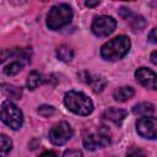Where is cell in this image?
Masks as SVG:
<instances>
[{
    "label": "cell",
    "instance_id": "obj_26",
    "mask_svg": "<svg viewBox=\"0 0 157 157\" xmlns=\"http://www.w3.org/2000/svg\"><path fill=\"white\" fill-rule=\"evenodd\" d=\"M148 39H150V42L151 43H157V38H156V28H152V31L150 32V34H148Z\"/></svg>",
    "mask_w": 157,
    "mask_h": 157
},
{
    "label": "cell",
    "instance_id": "obj_19",
    "mask_svg": "<svg viewBox=\"0 0 157 157\" xmlns=\"http://www.w3.org/2000/svg\"><path fill=\"white\" fill-rule=\"evenodd\" d=\"M129 21H130V26H131V28L134 31H141L146 26V21H145V18L142 16H134L132 15L129 18Z\"/></svg>",
    "mask_w": 157,
    "mask_h": 157
},
{
    "label": "cell",
    "instance_id": "obj_23",
    "mask_svg": "<svg viewBox=\"0 0 157 157\" xmlns=\"http://www.w3.org/2000/svg\"><path fill=\"white\" fill-rule=\"evenodd\" d=\"M119 13H120V16H121L123 18H125V20H129V18L132 16L130 9H128V7H121L120 11H119Z\"/></svg>",
    "mask_w": 157,
    "mask_h": 157
},
{
    "label": "cell",
    "instance_id": "obj_4",
    "mask_svg": "<svg viewBox=\"0 0 157 157\" xmlns=\"http://www.w3.org/2000/svg\"><path fill=\"white\" fill-rule=\"evenodd\" d=\"M112 141V132L107 126H97L92 130H88L82 139L83 146L87 150L94 151L97 148L105 147Z\"/></svg>",
    "mask_w": 157,
    "mask_h": 157
},
{
    "label": "cell",
    "instance_id": "obj_11",
    "mask_svg": "<svg viewBox=\"0 0 157 157\" xmlns=\"http://www.w3.org/2000/svg\"><path fill=\"white\" fill-rule=\"evenodd\" d=\"M126 115H128L126 110L120 109V108H114V107L108 108V109L104 112V114H103V117H104L107 120L112 121V123L115 124V125H121V123L124 121V119L126 118Z\"/></svg>",
    "mask_w": 157,
    "mask_h": 157
},
{
    "label": "cell",
    "instance_id": "obj_10",
    "mask_svg": "<svg viewBox=\"0 0 157 157\" xmlns=\"http://www.w3.org/2000/svg\"><path fill=\"white\" fill-rule=\"evenodd\" d=\"M78 76L81 77L82 81H85L86 83H88V85L92 87L93 92H96V93L102 92L103 88H104L105 85H107L105 78H104L103 76H99V75H92V74H90V72H87V71H83V72H81Z\"/></svg>",
    "mask_w": 157,
    "mask_h": 157
},
{
    "label": "cell",
    "instance_id": "obj_7",
    "mask_svg": "<svg viewBox=\"0 0 157 157\" xmlns=\"http://www.w3.org/2000/svg\"><path fill=\"white\" fill-rule=\"evenodd\" d=\"M74 135L72 128L66 121H60L59 124L54 125L49 131V140L55 146H61L67 142Z\"/></svg>",
    "mask_w": 157,
    "mask_h": 157
},
{
    "label": "cell",
    "instance_id": "obj_1",
    "mask_svg": "<svg viewBox=\"0 0 157 157\" xmlns=\"http://www.w3.org/2000/svg\"><path fill=\"white\" fill-rule=\"evenodd\" d=\"M130 47L131 43L126 36H118L101 47V56L107 61H117L129 53Z\"/></svg>",
    "mask_w": 157,
    "mask_h": 157
},
{
    "label": "cell",
    "instance_id": "obj_24",
    "mask_svg": "<svg viewBox=\"0 0 157 157\" xmlns=\"http://www.w3.org/2000/svg\"><path fill=\"white\" fill-rule=\"evenodd\" d=\"M11 55V52L10 50H6V49H0V64L2 61H5L9 56Z\"/></svg>",
    "mask_w": 157,
    "mask_h": 157
},
{
    "label": "cell",
    "instance_id": "obj_28",
    "mask_svg": "<svg viewBox=\"0 0 157 157\" xmlns=\"http://www.w3.org/2000/svg\"><path fill=\"white\" fill-rule=\"evenodd\" d=\"M156 56H157V52L155 50V52H152V54H151V63L152 64H157V59H156Z\"/></svg>",
    "mask_w": 157,
    "mask_h": 157
},
{
    "label": "cell",
    "instance_id": "obj_15",
    "mask_svg": "<svg viewBox=\"0 0 157 157\" xmlns=\"http://www.w3.org/2000/svg\"><path fill=\"white\" fill-rule=\"evenodd\" d=\"M43 82V76L38 71H31L26 80V86L29 90H36Z\"/></svg>",
    "mask_w": 157,
    "mask_h": 157
},
{
    "label": "cell",
    "instance_id": "obj_20",
    "mask_svg": "<svg viewBox=\"0 0 157 157\" xmlns=\"http://www.w3.org/2000/svg\"><path fill=\"white\" fill-rule=\"evenodd\" d=\"M54 112H55L54 107L53 105H48V104H43V105H40L38 108V114L42 115L43 118H48V117L53 115Z\"/></svg>",
    "mask_w": 157,
    "mask_h": 157
},
{
    "label": "cell",
    "instance_id": "obj_8",
    "mask_svg": "<svg viewBox=\"0 0 157 157\" xmlns=\"http://www.w3.org/2000/svg\"><path fill=\"white\" fill-rule=\"evenodd\" d=\"M136 131L140 136L155 140L157 136V120L153 117H142L136 123Z\"/></svg>",
    "mask_w": 157,
    "mask_h": 157
},
{
    "label": "cell",
    "instance_id": "obj_18",
    "mask_svg": "<svg viewBox=\"0 0 157 157\" xmlns=\"http://www.w3.org/2000/svg\"><path fill=\"white\" fill-rule=\"evenodd\" d=\"M1 87H2V91L5 92V94H6L7 97H11V98H13V99H20L21 96H22L21 88H18V87H16V86H13V85L5 83V85H2Z\"/></svg>",
    "mask_w": 157,
    "mask_h": 157
},
{
    "label": "cell",
    "instance_id": "obj_25",
    "mask_svg": "<svg viewBox=\"0 0 157 157\" xmlns=\"http://www.w3.org/2000/svg\"><path fill=\"white\" fill-rule=\"evenodd\" d=\"M38 157H58V153L55 151H45V152L40 153Z\"/></svg>",
    "mask_w": 157,
    "mask_h": 157
},
{
    "label": "cell",
    "instance_id": "obj_5",
    "mask_svg": "<svg viewBox=\"0 0 157 157\" xmlns=\"http://www.w3.org/2000/svg\"><path fill=\"white\" fill-rule=\"evenodd\" d=\"M0 120L12 130H18L23 124L22 110L11 101H5L0 108Z\"/></svg>",
    "mask_w": 157,
    "mask_h": 157
},
{
    "label": "cell",
    "instance_id": "obj_12",
    "mask_svg": "<svg viewBox=\"0 0 157 157\" xmlns=\"http://www.w3.org/2000/svg\"><path fill=\"white\" fill-rule=\"evenodd\" d=\"M132 113L140 117H151L155 113V105L150 102H141L134 105Z\"/></svg>",
    "mask_w": 157,
    "mask_h": 157
},
{
    "label": "cell",
    "instance_id": "obj_6",
    "mask_svg": "<svg viewBox=\"0 0 157 157\" xmlns=\"http://www.w3.org/2000/svg\"><path fill=\"white\" fill-rule=\"evenodd\" d=\"M115 27H117V21L114 20V17L108 15H101L94 17L91 25V31L97 37H107L114 32Z\"/></svg>",
    "mask_w": 157,
    "mask_h": 157
},
{
    "label": "cell",
    "instance_id": "obj_3",
    "mask_svg": "<svg viewBox=\"0 0 157 157\" xmlns=\"http://www.w3.org/2000/svg\"><path fill=\"white\" fill-rule=\"evenodd\" d=\"M72 16L74 13L70 5L67 4L54 5L47 15V26L53 31L61 29L63 27L67 26L71 22Z\"/></svg>",
    "mask_w": 157,
    "mask_h": 157
},
{
    "label": "cell",
    "instance_id": "obj_27",
    "mask_svg": "<svg viewBox=\"0 0 157 157\" xmlns=\"http://www.w3.org/2000/svg\"><path fill=\"white\" fill-rule=\"evenodd\" d=\"M85 4H86V6H88V7H93V6H97V5L99 4V1H98V0H96V1H86Z\"/></svg>",
    "mask_w": 157,
    "mask_h": 157
},
{
    "label": "cell",
    "instance_id": "obj_2",
    "mask_svg": "<svg viewBox=\"0 0 157 157\" xmlns=\"http://www.w3.org/2000/svg\"><path fill=\"white\" fill-rule=\"evenodd\" d=\"M64 103L66 108L77 114V115H88L93 110V103L92 101L82 92L77 91H69L64 96Z\"/></svg>",
    "mask_w": 157,
    "mask_h": 157
},
{
    "label": "cell",
    "instance_id": "obj_22",
    "mask_svg": "<svg viewBox=\"0 0 157 157\" xmlns=\"http://www.w3.org/2000/svg\"><path fill=\"white\" fill-rule=\"evenodd\" d=\"M63 157H83L80 150H66L63 153Z\"/></svg>",
    "mask_w": 157,
    "mask_h": 157
},
{
    "label": "cell",
    "instance_id": "obj_16",
    "mask_svg": "<svg viewBox=\"0 0 157 157\" xmlns=\"http://www.w3.org/2000/svg\"><path fill=\"white\" fill-rule=\"evenodd\" d=\"M22 69H23V61L22 60H13L4 67V74L7 76H15Z\"/></svg>",
    "mask_w": 157,
    "mask_h": 157
},
{
    "label": "cell",
    "instance_id": "obj_17",
    "mask_svg": "<svg viewBox=\"0 0 157 157\" xmlns=\"http://www.w3.org/2000/svg\"><path fill=\"white\" fill-rule=\"evenodd\" d=\"M11 148H12L11 139L5 134H0V157L7 156L11 151Z\"/></svg>",
    "mask_w": 157,
    "mask_h": 157
},
{
    "label": "cell",
    "instance_id": "obj_13",
    "mask_svg": "<svg viewBox=\"0 0 157 157\" xmlns=\"http://www.w3.org/2000/svg\"><path fill=\"white\" fill-rule=\"evenodd\" d=\"M135 94V91L132 87L130 86H124V87H119L114 91L113 93V98L117 102H126L130 98H132V96Z\"/></svg>",
    "mask_w": 157,
    "mask_h": 157
},
{
    "label": "cell",
    "instance_id": "obj_21",
    "mask_svg": "<svg viewBox=\"0 0 157 157\" xmlns=\"http://www.w3.org/2000/svg\"><path fill=\"white\" fill-rule=\"evenodd\" d=\"M126 157H147V156H146V152L142 148H140V147H131L128 151Z\"/></svg>",
    "mask_w": 157,
    "mask_h": 157
},
{
    "label": "cell",
    "instance_id": "obj_9",
    "mask_svg": "<svg viewBox=\"0 0 157 157\" xmlns=\"http://www.w3.org/2000/svg\"><path fill=\"white\" fill-rule=\"evenodd\" d=\"M135 78L141 86L148 90H156L157 87V76L155 71L147 67H139L135 71Z\"/></svg>",
    "mask_w": 157,
    "mask_h": 157
},
{
    "label": "cell",
    "instance_id": "obj_14",
    "mask_svg": "<svg viewBox=\"0 0 157 157\" xmlns=\"http://www.w3.org/2000/svg\"><path fill=\"white\" fill-rule=\"evenodd\" d=\"M56 56L58 59H60L61 61H65V63H69L74 58V50L71 47L66 45V44H63L60 45L58 49H56Z\"/></svg>",
    "mask_w": 157,
    "mask_h": 157
}]
</instances>
